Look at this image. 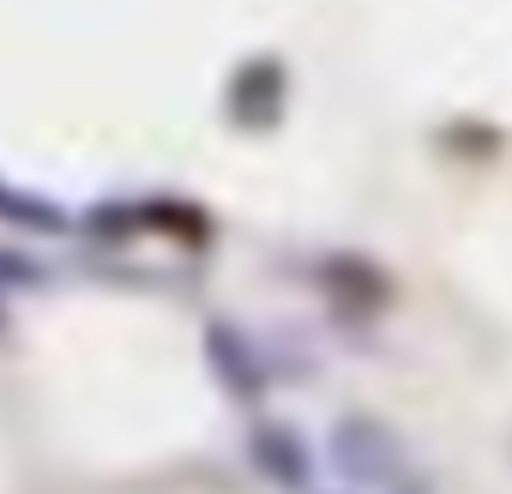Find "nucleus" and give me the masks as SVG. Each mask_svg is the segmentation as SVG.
<instances>
[{
  "mask_svg": "<svg viewBox=\"0 0 512 494\" xmlns=\"http://www.w3.org/2000/svg\"><path fill=\"white\" fill-rule=\"evenodd\" d=\"M284 91H290L284 61L253 55V61L235 67V79H229V115H235L241 127H272V121L284 115Z\"/></svg>",
  "mask_w": 512,
  "mask_h": 494,
  "instance_id": "nucleus-2",
  "label": "nucleus"
},
{
  "mask_svg": "<svg viewBox=\"0 0 512 494\" xmlns=\"http://www.w3.org/2000/svg\"><path fill=\"white\" fill-rule=\"evenodd\" d=\"M332 458H338V470H344L350 482H386V476H392V440H386V428H374V422H362V416L338 422Z\"/></svg>",
  "mask_w": 512,
  "mask_h": 494,
  "instance_id": "nucleus-3",
  "label": "nucleus"
},
{
  "mask_svg": "<svg viewBox=\"0 0 512 494\" xmlns=\"http://www.w3.org/2000/svg\"><path fill=\"white\" fill-rule=\"evenodd\" d=\"M205 350H211L217 380H223L235 398H260V392H266V368H260L253 344H247L235 326H211V332H205Z\"/></svg>",
  "mask_w": 512,
  "mask_h": 494,
  "instance_id": "nucleus-4",
  "label": "nucleus"
},
{
  "mask_svg": "<svg viewBox=\"0 0 512 494\" xmlns=\"http://www.w3.org/2000/svg\"><path fill=\"white\" fill-rule=\"evenodd\" d=\"M247 452L260 464V476H272V488L284 494H308L314 488V452L302 446V434L290 422H260L247 434Z\"/></svg>",
  "mask_w": 512,
  "mask_h": 494,
  "instance_id": "nucleus-1",
  "label": "nucleus"
}]
</instances>
